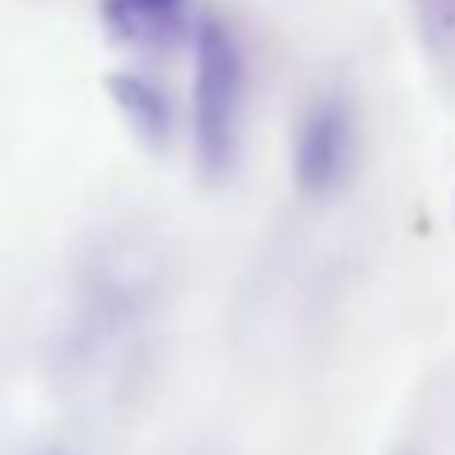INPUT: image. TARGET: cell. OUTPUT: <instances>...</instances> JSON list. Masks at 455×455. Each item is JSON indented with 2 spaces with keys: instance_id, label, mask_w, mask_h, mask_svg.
Returning <instances> with one entry per match:
<instances>
[{
  "instance_id": "3957f363",
  "label": "cell",
  "mask_w": 455,
  "mask_h": 455,
  "mask_svg": "<svg viewBox=\"0 0 455 455\" xmlns=\"http://www.w3.org/2000/svg\"><path fill=\"white\" fill-rule=\"evenodd\" d=\"M359 157V117L347 93L327 89L307 105L294 129V186L307 198H331L351 181Z\"/></svg>"
},
{
  "instance_id": "5b68a950",
  "label": "cell",
  "mask_w": 455,
  "mask_h": 455,
  "mask_svg": "<svg viewBox=\"0 0 455 455\" xmlns=\"http://www.w3.org/2000/svg\"><path fill=\"white\" fill-rule=\"evenodd\" d=\"M105 89H109V101H113V109L121 113V121L138 133V141H146V146H154V149L170 146L173 105H170V93H165L154 77L125 69V73H113V77L105 81Z\"/></svg>"
},
{
  "instance_id": "6da1fadb",
  "label": "cell",
  "mask_w": 455,
  "mask_h": 455,
  "mask_svg": "<svg viewBox=\"0 0 455 455\" xmlns=\"http://www.w3.org/2000/svg\"><path fill=\"white\" fill-rule=\"evenodd\" d=\"M250 69L242 41L218 17L194 28V154L206 178H226L242 154Z\"/></svg>"
},
{
  "instance_id": "8992f818",
  "label": "cell",
  "mask_w": 455,
  "mask_h": 455,
  "mask_svg": "<svg viewBox=\"0 0 455 455\" xmlns=\"http://www.w3.org/2000/svg\"><path fill=\"white\" fill-rule=\"evenodd\" d=\"M415 9H419V20L435 41L455 33V0H415Z\"/></svg>"
},
{
  "instance_id": "277c9868",
  "label": "cell",
  "mask_w": 455,
  "mask_h": 455,
  "mask_svg": "<svg viewBox=\"0 0 455 455\" xmlns=\"http://www.w3.org/2000/svg\"><path fill=\"white\" fill-rule=\"evenodd\" d=\"M101 28L113 44L138 52H165L194 36V0H101Z\"/></svg>"
},
{
  "instance_id": "7a4b0ae2",
  "label": "cell",
  "mask_w": 455,
  "mask_h": 455,
  "mask_svg": "<svg viewBox=\"0 0 455 455\" xmlns=\"http://www.w3.org/2000/svg\"><path fill=\"white\" fill-rule=\"evenodd\" d=\"M157 258L138 238H113L93 254L81 278V359L133 347L138 331H146L149 315L157 307Z\"/></svg>"
},
{
  "instance_id": "52a82bcc",
  "label": "cell",
  "mask_w": 455,
  "mask_h": 455,
  "mask_svg": "<svg viewBox=\"0 0 455 455\" xmlns=\"http://www.w3.org/2000/svg\"><path fill=\"white\" fill-rule=\"evenodd\" d=\"M451 41H455V33H451Z\"/></svg>"
}]
</instances>
